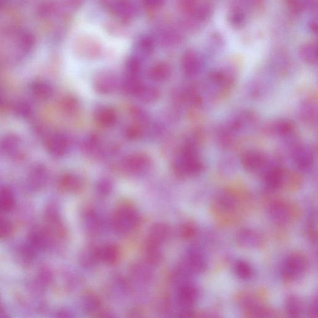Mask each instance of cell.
Listing matches in <instances>:
<instances>
[{"label":"cell","instance_id":"7","mask_svg":"<svg viewBox=\"0 0 318 318\" xmlns=\"http://www.w3.org/2000/svg\"><path fill=\"white\" fill-rule=\"evenodd\" d=\"M198 290L190 284L182 285L178 292V302L180 307L185 309L192 308L198 299Z\"/></svg>","mask_w":318,"mask_h":318},{"label":"cell","instance_id":"1","mask_svg":"<svg viewBox=\"0 0 318 318\" xmlns=\"http://www.w3.org/2000/svg\"><path fill=\"white\" fill-rule=\"evenodd\" d=\"M193 135L187 141L180 155L175 162V170L182 177L197 175L203 171L204 165L198 155L199 138Z\"/></svg>","mask_w":318,"mask_h":318},{"label":"cell","instance_id":"20","mask_svg":"<svg viewBox=\"0 0 318 318\" xmlns=\"http://www.w3.org/2000/svg\"><path fill=\"white\" fill-rule=\"evenodd\" d=\"M97 117L98 121L105 126H111L117 120L115 112L109 108L100 109L97 112Z\"/></svg>","mask_w":318,"mask_h":318},{"label":"cell","instance_id":"16","mask_svg":"<svg viewBox=\"0 0 318 318\" xmlns=\"http://www.w3.org/2000/svg\"><path fill=\"white\" fill-rule=\"evenodd\" d=\"M300 54L305 62L310 64H314L317 62V46L314 43L303 46L300 49Z\"/></svg>","mask_w":318,"mask_h":318},{"label":"cell","instance_id":"22","mask_svg":"<svg viewBox=\"0 0 318 318\" xmlns=\"http://www.w3.org/2000/svg\"><path fill=\"white\" fill-rule=\"evenodd\" d=\"M0 195V210L2 212H9L14 207V200L10 193H4Z\"/></svg>","mask_w":318,"mask_h":318},{"label":"cell","instance_id":"8","mask_svg":"<svg viewBox=\"0 0 318 318\" xmlns=\"http://www.w3.org/2000/svg\"><path fill=\"white\" fill-rule=\"evenodd\" d=\"M265 130L268 134L287 137L294 131V124L288 120L280 119L268 124Z\"/></svg>","mask_w":318,"mask_h":318},{"label":"cell","instance_id":"5","mask_svg":"<svg viewBox=\"0 0 318 318\" xmlns=\"http://www.w3.org/2000/svg\"><path fill=\"white\" fill-rule=\"evenodd\" d=\"M266 186L270 189H280L285 183L287 178V172L279 163H275L264 173Z\"/></svg>","mask_w":318,"mask_h":318},{"label":"cell","instance_id":"6","mask_svg":"<svg viewBox=\"0 0 318 318\" xmlns=\"http://www.w3.org/2000/svg\"><path fill=\"white\" fill-rule=\"evenodd\" d=\"M292 157L294 164L300 169L306 170L313 166L314 154L310 147L298 145L292 151Z\"/></svg>","mask_w":318,"mask_h":318},{"label":"cell","instance_id":"10","mask_svg":"<svg viewBox=\"0 0 318 318\" xmlns=\"http://www.w3.org/2000/svg\"><path fill=\"white\" fill-rule=\"evenodd\" d=\"M299 115L305 123L313 125L316 123L317 117V103L314 100L308 99L304 101L300 105Z\"/></svg>","mask_w":318,"mask_h":318},{"label":"cell","instance_id":"14","mask_svg":"<svg viewBox=\"0 0 318 318\" xmlns=\"http://www.w3.org/2000/svg\"><path fill=\"white\" fill-rule=\"evenodd\" d=\"M169 231L166 225H156L151 230L149 244L158 246L161 243L166 241L169 236Z\"/></svg>","mask_w":318,"mask_h":318},{"label":"cell","instance_id":"4","mask_svg":"<svg viewBox=\"0 0 318 318\" xmlns=\"http://www.w3.org/2000/svg\"><path fill=\"white\" fill-rule=\"evenodd\" d=\"M139 216L134 208L123 207L118 210L113 219L116 230L121 233L131 232L139 224Z\"/></svg>","mask_w":318,"mask_h":318},{"label":"cell","instance_id":"3","mask_svg":"<svg viewBox=\"0 0 318 318\" xmlns=\"http://www.w3.org/2000/svg\"><path fill=\"white\" fill-rule=\"evenodd\" d=\"M308 268V261L305 256L301 254H293L288 257L282 268L283 278L293 281L303 276Z\"/></svg>","mask_w":318,"mask_h":318},{"label":"cell","instance_id":"21","mask_svg":"<svg viewBox=\"0 0 318 318\" xmlns=\"http://www.w3.org/2000/svg\"><path fill=\"white\" fill-rule=\"evenodd\" d=\"M137 95L142 100L150 102L156 100L158 97V92L157 89L152 86L142 85Z\"/></svg>","mask_w":318,"mask_h":318},{"label":"cell","instance_id":"19","mask_svg":"<svg viewBox=\"0 0 318 318\" xmlns=\"http://www.w3.org/2000/svg\"><path fill=\"white\" fill-rule=\"evenodd\" d=\"M234 271L239 278L247 280L253 276V271L251 266L246 262L239 261L234 265Z\"/></svg>","mask_w":318,"mask_h":318},{"label":"cell","instance_id":"12","mask_svg":"<svg viewBox=\"0 0 318 318\" xmlns=\"http://www.w3.org/2000/svg\"><path fill=\"white\" fill-rule=\"evenodd\" d=\"M203 62L197 54L192 53L187 55L184 60V69L189 76H193L201 71Z\"/></svg>","mask_w":318,"mask_h":318},{"label":"cell","instance_id":"23","mask_svg":"<svg viewBox=\"0 0 318 318\" xmlns=\"http://www.w3.org/2000/svg\"><path fill=\"white\" fill-rule=\"evenodd\" d=\"M311 313L313 314V315L315 314V316H317V300L315 301V302L313 303V306H312Z\"/></svg>","mask_w":318,"mask_h":318},{"label":"cell","instance_id":"13","mask_svg":"<svg viewBox=\"0 0 318 318\" xmlns=\"http://www.w3.org/2000/svg\"><path fill=\"white\" fill-rule=\"evenodd\" d=\"M237 241L240 245L244 247L257 246L261 241L259 234L251 230H242L237 234Z\"/></svg>","mask_w":318,"mask_h":318},{"label":"cell","instance_id":"15","mask_svg":"<svg viewBox=\"0 0 318 318\" xmlns=\"http://www.w3.org/2000/svg\"><path fill=\"white\" fill-rule=\"evenodd\" d=\"M96 254L98 257L108 264H112L117 262L119 257V251L117 247L111 245H106L98 251Z\"/></svg>","mask_w":318,"mask_h":318},{"label":"cell","instance_id":"18","mask_svg":"<svg viewBox=\"0 0 318 318\" xmlns=\"http://www.w3.org/2000/svg\"><path fill=\"white\" fill-rule=\"evenodd\" d=\"M286 309L291 316H299L302 311V302L296 297H289L286 302Z\"/></svg>","mask_w":318,"mask_h":318},{"label":"cell","instance_id":"11","mask_svg":"<svg viewBox=\"0 0 318 318\" xmlns=\"http://www.w3.org/2000/svg\"><path fill=\"white\" fill-rule=\"evenodd\" d=\"M186 271L192 274L203 272L206 267L204 257L197 251L191 253L186 261Z\"/></svg>","mask_w":318,"mask_h":318},{"label":"cell","instance_id":"17","mask_svg":"<svg viewBox=\"0 0 318 318\" xmlns=\"http://www.w3.org/2000/svg\"><path fill=\"white\" fill-rule=\"evenodd\" d=\"M116 85H117V80L113 77L108 75L100 77L96 82L98 90L103 93H108L113 90Z\"/></svg>","mask_w":318,"mask_h":318},{"label":"cell","instance_id":"2","mask_svg":"<svg viewBox=\"0 0 318 318\" xmlns=\"http://www.w3.org/2000/svg\"><path fill=\"white\" fill-rule=\"evenodd\" d=\"M241 162L242 167L248 172L264 173L277 161L270 160L265 153L258 150H248L242 154Z\"/></svg>","mask_w":318,"mask_h":318},{"label":"cell","instance_id":"9","mask_svg":"<svg viewBox=\"0 0 318 318\" xmlns=\"http://www.w3.org/2000/svg\"><path fill=\"white\" fill-rule=\"evenodd\" d=\"M150 164L149 158L146 156L135 155L126 158L124 161V167L129 172L138 173L147 170Z\"/></svg>","mask_w":318,"mask_h":318}]
</instances>
